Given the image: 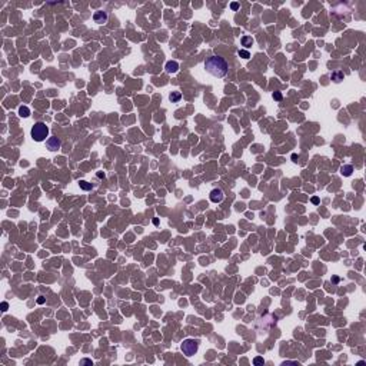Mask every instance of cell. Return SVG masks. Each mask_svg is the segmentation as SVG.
Here are the masks:
<instances>
[{
	"label": "cell",
	"mask_w": 366,
	"mask_h": 366,
	"mask_svg": "<svg viewBox=\"0 0 366 366\" xmlns=\"http://www.w3.org/2000/svg\"><path fill=\"white\" fill-rule=\"evenodd\" d=\"M352 172H353V167H352L350 164H345V166L340 167V173H342L343 176H346V177L352 175Z\"/></svg>",
	"instance_id": "obj_9"
},
{
	"label": "cell",
	"mask_w": 366,
	"mask_h": 366,
	"mask_svg": "<svg viewBox=\"0 0 366 366\" xmlns=\"http://www.w3.org/2000/svg\"><path fill=\"white\" fill-rule=\"evenodd\" d=\"M80 363H82V365H93V362L90 361V359H82Z\"/></svg>",
	"instance_id": "obj_17"
},
{
	"label": "cell",
	"mask_w": 366,
	"mask_h": 366,
	"mask_svg": "<svg viewBox=\"0 0 366 366\" xmlns=\"http://www.w3.org/2000/svg\"><path fill=\"white\" fill-rule=\"evenodd\" d=\"M239 56L243 57V59H249V57H250V53H249L247 50H239Z\"/></svg>",
	"instance_id": "obj_14"
},
{
	"label": "cell",
	"mask_w": 366,
	"mask_h": 366,
	"mask_svg": "<svg viewBox=\"0 0 366 366\" xmlns=\"http://www.w3.org/2000/svg\"><path fill=\"white\" fill-rule=\"evenodd\" d=\"M332 282H335V283H338V282H339V278H338V276H335V278L332 279Z\"/></svg>",
	"instance_id": "obj_22"
},
{
	"label": "cell",
	"mask_w": 366,
	"mask_h": 366,
	"mask_svg": "<svg viewBox=\"0 0 366 366\" xmlns=\"http://www.w3.org/2000/svg\"><path fill=\"white\" fill-rule=\"evenodd\" d=\"M180 349L186 356H193L197 352V349H199V342L195 340V339H185Z\"/></svg>",
	"instance_id": "obj_3"
},
{
	"label": "cell",
	"mask_w": 366,
	"mask_h": 366,
	"mask_svg": "<svg viewBox=\"0 0 366 366\" xmlns=\"http://www.w3.org/2000/svg\"><path fill=\"white\" fill-rule=\"evenodd\" d=\"M312 203H313V205H317V203H319V197L313 196V197H312Z\"/></svg>",
	"instance_id": "obj_20"
},
{
	"label": "cell",
	"mask_w": 366,
	"mask_h": 366,
	"mask_svg": "<svg viewBox=\"0 0 366 366\" xmlns=\"http://www.w3.org/2000/svg\"><path fill=\"white\" fill-rule=\"evenodd\" d=\"M265 363V361H263V358H260V356H257V358H255L253 359V365H263Z\"/></svg>",
	"instance_id": "obj_15"
},
{
	"label": "cell",
	"mask_w": 366,
	"mask_h": 366,
	"mask_svg": "<svg viewBox=\"0 0 366 366\" xmlns=\"http://www.w3.org/2000/svg\"><path fill=\"white\" fill-rule=\"evenodd\" d=\"M46 146H47V149H49L50 152H56V150H59L62 146V142L59 137H49L47 140H46Z\"/></svg>",
	"instance_id": "obj_4"
},
{
	"label": "cell",
	"mask_w": 366,
	"mask_h": 366,
	"mask_svg": "<svg viewBox=\"0 0 366 366\" xmlns=\"http://www.w3.org/2000/svg\"><path fill=\"white\" fill-rule=\"evenodd\" d=\"M223 197H224V195H223V192L220 190V189H213V190L210 192V200H212L213 203L222 202V200H223Z\"/></svg>",
	"instance_id": "obj_5"
},
{
	"label": "cell",
	"mask_w": 366,
	"mask_h": 366,
	"mask_svg": "<svg viewBox=\"0 0 366 366\" xmlns=\"http://www.w3.org/2000/svg\"><path fill=\"white\" fill-rule=\"evenodd\" d=\"M240 43H242V46H245V47H250L252 44H253V39H252L250 36H243V37L240 39Z\"/></svg>",
	"instance_id": "obj_10"
},
{
	"label": "cell",
	"mask_w": 366,
	"mask_h": 366,
	"mask_svg": "<svg viewBox=\"0 0 366 366\" xmlns=\"http://www.w3.org/2000/svg\"><path fill=\"white\" fill-rule=\"evenodd\" d=\"M273 99H275V100H282V93H280V92H275L273 93Z\"/></svg>",
	"instance_id": "obj_16"
},
{
	"label": "cell",
	"mask_w": 366,
	"mask_h": 366,
	"mask_svg": "<svg viewBox=\"0 0 366 366\" xmlns=\"http://www.w3.org/2000/svg\"><path fill=\"white\" fill-rule=\"evenodd\" d=\"M205 69L208 73H210L215 77H223L228 73V62L220 56H210L205 62Z\"/></svg>",
	"instance_id": "obj_1"
},
{
	"label": "cell",
	"mask_w": 366,
	"mask_h": 366,
	"mask_svg": "<svg viewBox=\"0 0 366 366\" xmlns=\"http://www.w3.org/2000/svg\"><path fill=\"white\" fill-rule=\"evenodd\" d=\"M79 186L82 187L83 190H90V189H92V183H89V182H86V180H80L79 182Z\"/></svg>",
	"instance_id": "obj_13"
},
{
	"label": "cell",
	"mask_w": 366,
	"mask_h": 366,
	"mask_svg": "<svg viewBox=\"0 0 366 366\" xmlns=\"http://www.w3.org/2000/svg\"><path fill=\"white\" fill-rule=\"evenodd\" d=\"M7 309H9V303H7V302H3V303H2V310L6 312Z\"/></svg>",
	"instance_id": "obj_18"
},
{
	"label": "cell",
	"mask_w": 366,
	"mask_h": 366,
	"mask_svg": "<svg viewBox=\"0 0 366 366\" xmlns=\"http://www.w3.org/2000/svg\"><path fill=\"white\" fill-rule=\"evenodd\" d=\"M230 9H232V10H237V9H239V5H237V3H232V5H230Z\"/></svg>",
	"instance_id": "obj_19"
},
{
	"label": "cell",
	"mask_w": 366,
	"mask_h": 366,
	"mask_svg": "<svg viewBox=\"0 0 366 366\" xmlns=\"http://www.w3.org/2000/svg\"><path fill=\"white\" fill-rule=\"evenodd\" d=\"M47 136H49V127L46 126V123H43V122L34 123V126L32 127L33 140H36V142H43V140H46V137Z\"/></svg>",
	"instance_id": "obj_2"
},
{
	"label": "cell",
	"mask_w": 366,
	"mask_h": 366,
	"mask_svg": "<svg viewBox=\"0 0 366 366\" xmlns=\"http://www.w3.org/2000/svg\"><path fill=\"white\" fill-rule=\"evenodd\" d=\"M343 77H345L343 72H340V70H335V72H332V73H330V79H332L335 83L342 82V80H343Z\"/></svg>",
	"instance_id": "obj_8"
},
{
	"label": "cell",
	"mask_w": 366,
	"mask_h": 366,
	"mask_svg": "<svg viewBox=\"0 0 366 366\" xmlns=\"http://www.w3.org/2000/svg\"><path fill=\"white\" fill-rule=\"evenodd\" d=\"M19 115L22 117H29L30 116V110H29L27 106H20L19 107Z\"/></svg>",
	"instance_id": "obj_12"
},
{
	"label": "cell",
	"mask_w": 366,
	"mask_h": 366,
	"mask_svg": "<svg viewBox=\"0 0 366 366\" xmlns=\"http://www.w3.org/2000/svg\"><path fill=\"white\" fill-rule=\"evenodd\" d=\"M93 20L97 23V24H103L106 20H107V13L106 11H96L93 14Z\"/></svg>",
	"instance_id": "obj_6"
},
{
	"label": "cell",
	"mask_w": 366,
	"mask_h": 366,
	"mask_svg": "<svg viewBox=\"0 0 366 366\" xmlns=\"http://www.w3.org/2000/svg\"><path fill=\"white\" fill-rule=\"evenodd\" d=\"M164 69H166L167 73H176V72L179 70V63L175 60H169L166 63V67Z\"/></svg>",
	"instance_id": "obj_7"
},
{
	"label": "cell",
	"mask_w": 366,
	"mask_h": 366,
	"mask_svg": "<svg viewBox=\"0 0 366 366\" xmlns=\"http://www.w3.org/2000/svg\"><path fill=\"white\" fill-rule=\"evenodd\" d=\"M37 303H40V305H42V303H44V298H43V296H40V298L37 299Z\"/></svg>",
	"instance_id": "obj_21"
},
{
	"label": "cell",
	"mask_w": 366,
	"mask_h": 366,
	"mask_svg": "<svg viewBox=\"0 0 366 366\" xmlns=\"http://www.w3.org/2000/svg\"><path fill=\"white\" fill-rule=\"evenodd\" d=\"M169 99H170L172 103H177V102L182 99V93L180 92H172L170 93V96H169Z\"/></svg>",
	"instance_id": "obj_11"
}]
</instances>
